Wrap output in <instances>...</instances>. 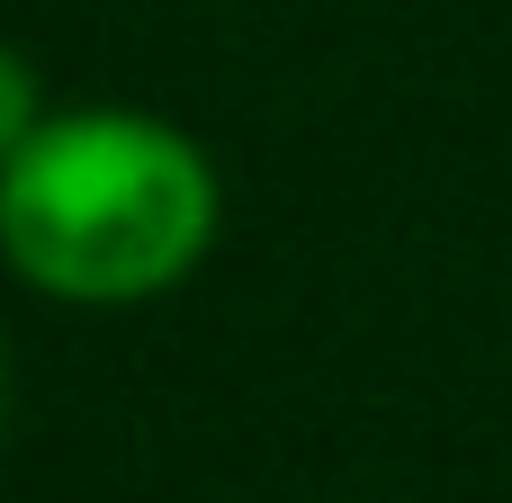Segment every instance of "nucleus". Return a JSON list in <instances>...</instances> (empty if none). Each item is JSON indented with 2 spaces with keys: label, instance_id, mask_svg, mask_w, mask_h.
<instances>
[{
  "label": "nucleus",
  "instance_id": "obj_1",
  "mask_svg": "<svg viewBox=\"0 0 512 503\" xmlns=\"http://www.w3.org/2000/svg\"><path fill=\"white\" fill-rule=\"evenodd\" d=\"M216 234V171L207 153L135 108H72L45 117L18 162H0V252L72 297L126 306L171 288Z\"/></svg>",
  "mask_w": 512,
  "mask_h": 503
},
{
  "label": "nucleus",
  "instance_id": "obj_2",
  "mask_svg": "<svg viewBox=\"0 0 512 503\" xmlns=\"http://www.w3.org/2000/svg\"><path fill=\"white\" fill-rule=\"evenodd\" d=\"M45 117H36V81H27V63L0 45V162H18V144L36 135Z\"/></svg>",
  "mask_w": 512,
  "mask_h": 503
}]
</instances>
